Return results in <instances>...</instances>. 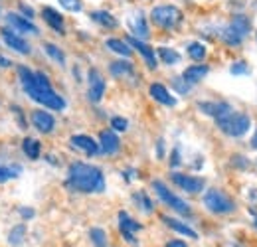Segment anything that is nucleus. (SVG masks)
<instances>
[{"label": "nucleus", "instance_id": "obj_1", "mask_svg": "<svg viewBox=\"0 0 257 247\" xmlns=\"http://www.w3.org/2000/svg\"><path fill=\"white\" fill-rule=\"evenodd\" d=\"M18 73H20V83H22L24 91L28 93L30 99L38 101L40 105H44L48 109L64 111L65 109L64 97H60L58 93L52 89L50 79H48V75L44 71H30L28 67L20 65L18 67Z\"/></svg>", "mask_w": 257, "mask_h": 247}, {"label": "nucleus", "instance_id": "obj_2", "mask_svg": "<svg viewBox=\"0 0 257 247\" xmlns=\"http://www.w3.org/2000/svg\"><path fill=\"white\" fill-rule=\"evenodd\" d=\"M65 186L81 194H99L105 190V176L101 168L85 162H73L67 170Z\"/></svg>", "mask_w": 257, "mask_h": 247}, {"label": "nucleus", "instance_id": "obj_3", "mask_svg": "<svg viewBox=\"0 0 257 247\" xmlns=\"http://www.w3.org/2000/svg\"><path fill=\"white\" fill-rule=\"evenodd\" d=\"M249 28H251L249 18L243 14H237V16H233V20L229 24H225L218 30V36L227 46H239L243 42V38L249 34Z\"/></svg>", "mask_w": 257, "mask_h": 247}, {"label": "nucleus", "instance_id": "obj_4", "mask_svg": "<svg viewBox=\"0 0 257 247\" xmlns=\"http://www.w3.org/2000/svg\"><path fill=\"white\" fill-rule=\"evenodd\" d=\"M151 20L162 30H174L182 24L184 14L180 8H176L172 4H161V6H155L151 10Z\"/></svg>", "mask_w": 257, "mask_h": 247}, {"label": "nucleus", "instance_id": "obj_5", "mask_svg": "<svg viewBox=\"0 0 257 247\" xmlns=\"http://www.w3.org/2000/svg\"><path fill=\"white\" fill-rule=\"evenodd\" d=\"M216 125L220 127V131L225 133L227 137H243L249 127H251V119L243 113H237V111H229L227 115H224L222 119H218Z\"/></svg>", "mask_w": 257, "mask_h": 247}, {"label": "nucleus", "instance_id": "obj_6", "mask_svg": "<svg viewBox=\"0 0 257 247\" xmlns=\"http://www.w3.org/2000/svg\"><path fill=\"white\" fill-rule=\"evenodd\" d=\"M204 206H206L212 214H218V216H222V214H231V212L235 210L233 200L225 194L224 190H218V188H212V190H208V192L204 194Z\"/></svg>", "mask_w": 257, "mask_h": 247}, {"label": "nucleus", "instance_id": "obj_7", "mask_svg": "<svg viewBox=\"0 0 257 247\" xmlns=\"http://www.w3.org/2000/svg\"><path fill=\"white\" fill-rule=\"evenodd\" d=\"M153 188H155V192H157V196L161 198L162 202L166 204V206H170L174 212H178L180 216H190L192 214V210H190V206L184 202V200H180L178 196H174L166 186H164V182H161V180H155L153 182Z\"/></svg>", "mask_w": 257, "mask_h": 247}, {"label": "nucleus", "instance_id": "obj_8", "mask_svg": "<svg viewBox=\"0 0 257 247\" xmlns=\"http://www.w3.org/2000/svg\"><path fill=\"white\" fill-rule=\"evenodd\" d=\"M172 182L178 186L180 190L188 192V194H198L204 190V178H196L190 174H182V172H172L170 174Z\"/></svg>", "mask_w": 257, "mask_h": 247}, {"label": "nucleus", "instance_id": "obj_9", "mask_svg": "<svg viewBox=\"0 0 257 247\" xmlns=\"http://www.w3.org/2000/svg\"><path fill=\"white\" fill-rule=\"evenodd\" d=\"M2 42L6 44V48H10V50H14V52H18L22 56H28L32 52L30 50V44L22 36H18L16 32L12 30H6V28H2Z\"/></svg>", "mask_w": 257, "mask_h": 247}, {"label": "nucleus", "instance_id": "obj_10", "mask_svg": "<svg viewBox=\"0 0 257 247\" xmlns=\"http://www.w3.org/2000/svg\"><path fill=\"white\" fill-rule=\"evenodd\" d=\"M89 89H87V97L91 103H99L105 95V79L97 69H89Z\"/></svg>", "mask_w": 257, "mask_h": 247}, {"label": "nucleus", "instance_id": "obj_11", "mask_svg": "<svg viewBox=\"0 0 257 247\" xmlns=\"http://www.w3.org/2000/svg\"><path fill=\"white\" fill-rule=\"evenodd\" d=\"M127 24H128L131 34H133V38H139V40H147V38H149V24H147V18H145L143 12L131 14Z\"/></svg>", "mask_w": 257, "mask_h": 247}, {"label": "nucleus", "instance_id": "obj_12", "mask_svg": "<svg viewBox=\"0 0 257 247\" xmlns=\"http://www.w3.org/2000/svg\"><path fill=\"white\" fill-rule=\"evenodd\" d=\"M128 46L131 48H135L143 58H145V63H147V67L149 69H157V54H155V50L151 48V46H147L143 40H139V38H128Z\"/></svg>", "mask_w": 257, "mask_h": 247}, {"label": "nucleus", "instance_id": "obj_13", "mask_svg": "<svg viewBox=\"0 0 257 247\" xmlns=\"http://www.w3.org/2000/svg\"><path fill=\"white\" fill-rule=\"evenodd\" d=\"M119 227H121L123 237L127 239L128 243L135 245V243H137V239H135V231H139L143 225H141L139 221H135L127 212H119Z\"/></svg>", "mask_w": 257, "mask_h": 247}, {"label": "nucleus", "instance_id": "obj_14", "mask_svg": "<svg viewBox=\"0 0 257 247\" xmlns=\"http://www.w3.org/2000/svg\"><path fill=\"white\" fill-rule=\"evenodd\" d=\"M69 143H71L73 149L85 153L87 156H93L99 153V143H95V141H93L91 137H87V135H73Z\"/></svg>", "mask_w": 257, "mask_h": 247}, {"label": "nucleus", "instance_id": "obj_15", "mask_svg": "<svg viewBox=\"0 0 257 247\" xmlns=\"http://www.w3.org/2000/svg\"><path fill=\"white\" fill-rule=\"evenodd\" d=\"M198 109L218 121V119H222L224 115H227L231 111V105H227L224 101H220V103H216V101H204V103H198Z\"/></svg>", "mask_w": 257, "mask_h": 247}, {"label": "nucleus", "instance_id": "obj_16", "mask_svg": "<svg viewBox=\"0 0 257 247\" xmlns=\"http://www.w3.org/2000/svg\"><path fill=\"white\" fill-rule=\"evenodd\" d=\"M6 22H8L14 30L22 32V34H38V32H40L32 24V20H28V18L16 14V12H8V14H6Z\"/></svg>", "mask_w": 257, "mask_h": 247}, {"label": "nucleus", "instance_id": "obj_17", "mask_svg": "<svg viewBox=\"0 0 257 247\" xmlns=\"http://www.w3.org/2000/svg\"><path fill=\"white\" fill-rule=\"evenodd\" d=\"M99 151L101 153H105V155H115L117 151H119V147H121V141H119V137L113 133V131H101V135H99Z\"/></svg>", "mask_w": 257, "mask_h": 247}, {"label": "nucleus", "instance_id": "obj_18", "mask_svg": "<svg viewBox=\"0 0 257 247\" xmlns=\"http://www.w3.org/2000/svg\"><path fill=\"white\" fill-rule=\"evenodd\" d=\"M32 125L40 131V133L48 135V133H52V131H54V127H56V119H54L48 111H34L32 113Z\"/></svg>", "mask_w": 257, "mask_h": 247}, {"label": "nucleus", "instance_id": "obj_19", "mask_svg": "<svg viewBox=\"0 0 257 247\" xmlns=\"http://www.w3.org/2000/svg\"><path fill=\"white\" fill-rule=\"evenodd\" d=\"M42 18L48 22V26H50L54 32H58V34H65L64 18H62V14H60L58 10H54V8H50V6H46V8H42Z\"/></svg>", "mask_w": 257, "mask_h": 247}, {"label": "nucleus", "instance_id": "obj_20", "mask_svg": "<svg viewBox=\"0 0 257 247\" xmlns=\"http://www.w3.org/2000/svg\"><path fill=\"white\" fill-rule=\"evenodd\" d=\"M208 65H190V67H186L184 69V73H182V79L186 81V83H190V85H194V83H198V81H202L206 75H208Z\"/></svg>", "mask_w": 257, "mask_h": 247}, {"label": "nucleus", "instance_id": "obj_21", "mask_svg": "<svg viewBox=\"0 0 257 247\" xmlns=\"http://www.w3.org/2000/svg\"><path fill=\"white\" fill-rule=\"evenodd\" d=\"M151 95H153L155 101H159V103L166 105V107H174L176 105V99L170 95V91L162 83H153L151 85Z\"/></svg>", "mask_w": 257, "mask_h": 247}, {"label": "nucleus", "instance_id": "obj_22", "mask_svg": "<svg viewBox=\"0 0 257 247\" xmlns=\"http://www.w3.org/2000/svg\"><path fill=\"white\" fill-rule=\"evenodd\" d=\"M162 221L170 227V229H174V231H178V233H182V235H186V237H192V239H198V233L194 231L192 227H188L186 223H182V221H178V219H174V217H168V216H162Z\"/></svg>", "mask_w": 257, "mask_h": 247}, {"label": "nucleus", "instance_id": "obj_23", "mask_svg": "<svg viewBox=\"0 0 257 247\" xmlns=\"http://www.w3.org/2000/svg\"><path fill=\"white\" fill-rule=\"evenodd\" d=\"M91 20L97 22L99 26H103V28H117V26H119L117 18H115L111 12H105V10H95V12H91Z\"/></svg>", "mask_w": 257, "mask_h": 247}, {"label": "nucleus", "instance_id": "obj_24", "mask_svg": "<svg viewBox=\"0 0 257 247\" xmlns=\"http://www.w3.org/2000/svg\"><path fill=\"white\" fill-rule=\"evenodd\" d=\"M109 71L113 77H133L135 75V67L131 62H113L109 65Z\"/></svg>", "mask_w": 257, "mask_h": 247}, {"label": "nucleus", "instance_id": "obj_25", "mask_svg": "<svg viewBox=\"0 0 257 247\" xmlns=\"http://www.w3.org/2000/svg\"><path fill=\"white\" fill-rule=\"evenodd\" d=\"M105 46H107L111 52H115V54H119V56H123V58H128V56L133 54V50H131L128 42L117 40V38H109V40L105 42Z\"/></svg>", "mask_w": 257, "mask_h": 247}, {"label": "nucleus", "instance_id": "obj_26", "mask_svg": "<svg viewBox=\"0 0 257 247\" xmlns=\"http://www.w3.org/2000/svg\"><path fill=\"white\" fill-rule=\"evenodd\" d=\"M22 174V166L20 164H0V184L14 180Z\"/></svg>", "mask_w": 257, "mask_h": 247}, {"label": "nucleus", "instance_id": "obj_27", "mask_svg": "<svg viewBox=\"0 0 257 247\" xmlns=\"http://www.w3.org/2000/svg\"><path fill=\"white\" fill-rule=\"evenodd\" d=\"M22 151H24V155L28 156V158H32V160H38L40 158V143L36 141V139H24L22 141Z\"/></svg>", "mask_w": 257, "mask_h": 247}, {"label": "nucleus", "instance_id": "obj_28", "mask_svg": "<svg viewBox=\"0 0 257 247\" xmlns=\"http://www.w3.org/2000/svg\"><path fill=\"white\" fill-rule=\"evenodd\" d=\"M24 235H26V225H24V223H18V225H14V227L10 229V233H8V243L14 247L20 245L22 239H24Z\"/></svg>", "mask_w": 257, "mask_h": 247}, {"label": "nucleus", "instance_id": "obj_29", "mask_svg": "<svg viewBox=\"0 0 257 247\" xmlns=\"http://www.w3.org/2000/svg\"><path fill=\"white\" fill-rule=\"evenodd\" d=\"M159 58H161L166 65H176V63L180 62V54H178L176 50H172V48H164V46L159 48Z\"/></svg>", "mask_w": 257, "mask_h": 247}, {"label": "nucleus", "instance_id": "obj_30", "mask_svg": "<svg viewBox=\"0 0 257 247\" xmlns=\"http://www.w3.org/2000/svg\"><path fill=\"white\" fill-rule=\"evenodd\" d=\"M44 50H46V54L54 60L56 63H60V65H64L65 63V56H64V52L56 46V44H44Z\"/></svg>", "mask_w": 257, "mask_h": 247}, {"label": "nucleus", "instance_id": "obj_31", "mask_svg": "<svg viewBox=\"0 0 257 247\" xmlns=\"http://www.w3.org/2000/svg\"><path fill=\"white\" fill-rule=\"evenodd\" d=\"M188 56L192 58L194 62H202V60L206 58V46L200 44V42H192V44L188 46Z\"/></svg>", "mask_w": 257, "mask_h": 247}, {"label": "nucleus", "instance_id": "obj_32", "mask_svg": "<svg viewBox=\"0 0 257 247\" xmlns=\"http://www.w3.org/2000/svg\"><path fill=\"white\" fill-rule=\"evenodd\" d=\"M89 237H91V243L95 247H107V235L101 227H93L89 231Z\"/></svg>", "mask_w": 257, "mask_h": 247}, {"label": "nucleus", "instance_id": "obj_33", "mask_svg": "<svg viewBox=\"0 0 257 247\" xmlns=\"http://www.w3.org/2000/svg\"><path fill=\"white\" fill-rule=\"evenodd\" d=\"M133 200L141 206V210H143V212H147V214H151V212H153V202L149 200V196H147L145 192H137V194L133 196Z\"/></svg>", "mask_w": 257, "mask_h": 247}, {"label": "nucleus", "instance_id": "obj_34", "mask_svg": "<svg viewBox=\"0 0 257 247\" xmlns=\"http://www.w3.org/2000/svg\"><path fill=\"white\" fill-rule=\"evenodd\" d=\"M229 73H231V75H245V73H249V67L243 62H235L229 67Z\"/></svg>", "mask_w": 257, "mask_h": 247}, {"label": "nucleus", "instance_id": "obj_35", "mask_svg": "<svg viewBox=\"0 0 257 247\" xmlns=\"http://www.w3.org/2000/svg\"><path fill=\"white\" fill-rule=\"evenodd\" d=\"M58 2L69 12H79L81 10V0H58Z\"/></svg>", "mask_w": 257, "mask_h": 247}, {"label": "nucleus", "instance_id": "obj_36", "mask_svg": "<svg viewBox=\"0 0 257 247\" xmlns=\"http://www.w3.org/2000/svg\"><path fill=\"white\" fill-rule=\"evenodd\" d=\"M111 127L115 129V131H127V119H123V117H113L111 119Z\"/></svg>", "mask_w": 257, "mask_h": 247}, {"label": "nucleus", "instance_id": "obj_37", "mask_svg": "<svg viewBox=\"0 0 257 247\" xmlns=\"http://www.w3.org/2000/svg\"><path fill=\"white\" fill-rule=\"evenodd\" d=\"M174 87H176V91L188 93V89H190V83H186L182 77H176V79H174Z\"/></svg>", "mask_w": 257, "mask_h": 247}, {"label": "nucleus", "instance_id": "obj_38", "mask_svg": "<svg viewBox=\"0 0 257 247\" xmlns=\"http://www.w3.org/2000/svg\"><path fill=\"white\" fill-rule=\"evenodd\" d=\"M18 212H20V216L26 217V219H30V217H34V210H30V208H20Z\"/></svg>", "mask_w": 257, "mask_h": 247}, {"label": "nucleus", "instance_id": "obj_39", "mask_svg": "<svg viewBox=\"0 0 257 247\" xmlns=\"http://www.w3.org/2000/svg\"><path fill=\"white\" fill-rule=\"evenodd\" d=\"M20 10H22V12L26 14V18H28V20H32V18H34V10H32V8H28V6L20 4Z\"/></svg>", "mask_w": 257, "mask_h": 247}, {"label": "nucleus", "instance_id": "obj_40", "mask_svg": "<svg viewBox=\"0 0 257 247\" xmlns=\"http://www.w3.org/2000/svg\"><path fill=\"white\" fill-rule=\"evenodd\" d=\"M166 247H188L184 241H180V239H172V241H168Z\"/></svg>", "mask_w": 257, "mask_h": 247}, {"label": "nucleus", "instance_id": "obj_41", "mask_svg": "<svg viewBox=\"0 0 257 247\" xmlns=\"http://www.w3.org/2000/svg\"><path fill=\"white\" fill-rule=\"evenodd\" d=\"M10 60L8 58H4V56H0V67H10Z\"/></svg>", "mask_w": 257, "mask_h": 247}, {"label": "nucleus", "instance_id": "obj_42", "mask_svg": "<svg viewBox=\"0 0 257 247\" xmlns=\"http://www.w3.org/2000/svg\"><path fill=\"white\" fill-rule=\"evenodd\" d=\"M178 162H180V160H178V149H176V151H174V155H172V166H176Z\"/></svg>", "mask_w": 257, "mask_h": 247}, {"label": "nucleus", "instance_id": "obj_43", "mask_svg": "<svg viewBox=\"0 0 257 247\" xmlns=\"http://www.w3.org/2000/svg\"><path fill=\"white\" fill-rule=\"evenodd\" d=\"M251 145H253V149H257V131L255 135H253V139H251Z\"/></svg>", "mask_w": 257, "mask_h": 247}, {"label": "nucleus", "instance_id": "obj_44", "mask_svg": "<svg viewBox=\"0 0 257 247\" xmlns=\"http://www.w3.org/2000/svg\"><path fill=\"white\" fill-rule=\"evenodd\" d=\"M159 156H162V141H159Z\"/></svg>", "mask_w": 257, "mask_h": 247}]
</instances>
